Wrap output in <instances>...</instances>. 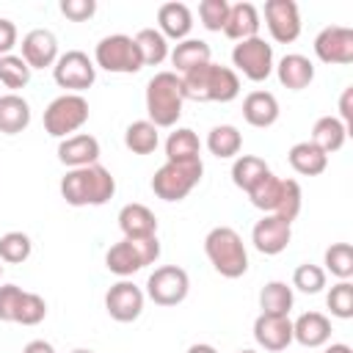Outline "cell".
<instances>
[{
	"instance_id": "5bb4252c",
	"label": "cell",
	"mask_w": 353,
	"mask_h": 353,
	"mask_svg": "<svg viewBox=\"0 0 353 353\" xmlns=\"http://www.w3.org/2000/svg\"><path fill=\"white\" fill-rule=\"evenodd\" d=\"M251 240H254V245H256L259 254L276 256V254H281V251L290 245V240H292V226H290L287 221H281L279 215H265V218L254 226Z\"/></svg>"
},
{
	"instance_id": "44dd1931",
	"label": "cell",
	"mask_w": 353,
	"mask_h": 353,
	"mask_svg": "<svg viewBox=\"0 0 353 353\" xmlns=\"http://www.w3.org/2000/svg\"><path fill=\"white\" fill-rule=\"evenodd\" d=\"M243 119L251 127H270L279 119V102L270 91H251L243 99Z\"/></svg>"
},
{
	"instance_id": "f1b7e54d",
	"label": "cell",
	"mask_w": 353,
	"mask_h": 353,
	"mask_svg": "<svg viewBox=\"0 0 353 353\" xmlns=\"http://www.w3.org/2000/svg\"><path fill=\"white\" fill-rule=\"evenodd\" d=\"M270 174V168H268V163L262 160V157H254V154H243V157H237L234 160V165H232V182L240 188V190H251L262 176H268Z\"/></svg>"
},
{
	"instance_id": "836d02e7",
	"label": "cell",
	"mask_w": 353,
	"mask_h": 353,
	"mask_svg": "<svg viewBox=\"0 0 353 353\" xmlns=\"http://www.w3.org/2000/svg\"><path fill=\"white\" fill-rule=\"evenodd\" d=\"M243 146V138L237 132V127L232 124H221V127H212L210 138H207V149L215 154V157H234Z\"/></svg>"
},
{
	"instance_id": "d590c367",
	"label": "cell",
	"mask_w": 353,
	"mask_h": 353,
	"mask_svg": "<svg viewBox=\"0 0 353 353\" xmlns=\"http://www.w3.org/2000/svg\"><path fill=\"white\" fill-rule=\"evenodd\" d=\"M301 201H303V193H301V185L295 179H281V193H279V204L270 215H279L281 221L292 223L301 212Z\"/></svg>"
},
{
	"instance_id": "db71d44e",
	"label": "cell",
	"mask_w": 353,
	"mask_h": 353,
	"mask_svg": "<svg viewBox=\"0 0 353 353\" xmlns=\"http://www.w3.org/2000/svg\"><path fill=\"white\" fill-rule=\"evenodd\" d=\"M0 276H3V265H0Z\"/></svg>"
},
{
	"instance_id": "c3c4849f",
	"label": "cell",
	"mask_w": 353,
	"mask_h": 353,
	"mask_svg": "<svg viewBox=\"0 0 353 353\" xmlns=\"http://www.w3.org/2000/svg\"><path fill=\"white\" fill-rule=\"evenodd\" d=\"M22 353H55L52 350V345L50 342H44V339H33V342H28L25 345V350Z\"/></svg>"
},
{
	"instance_id": "4dcf8cb0",
	"label": "cell",
	"mask_w": 353,
	"mask_h": 353,
	"mask_svg": "<svg viewBox=\"0 0 353 353\" xmlns=\"http://www.w3.org/2000/svg\"><path fill=\"white\" fill-rule=\"evenodd\" d=\"M135 47L141 52V61L143 66H157L165 61L168 55V44H165V36L154 28H143L138 36H135Z\"/></svg>"
},
{
	"instance_id": "1f68e13d",
	"label": "cell",
	"mask_w": 353,
	"mask_h": 353,
	"mask_svg": "<svg viewBox=\"0 0 353 353\" xmlns=\"http://www.w3.org/2000/svg\"><path fill=\"white\" fill-rule=\"evenodd\" d=\"M259 306H262V314H281V317H287L290 309H292V290L284 281H270L259 292Z\"/></svg>"
},
{
	"instance_id": "ab89813d",
	"label": "cell",
	"mask_w": 353,
	"mask_h": 353,
	"mask_svg": "<svg viewBox=\"0 0 353 353\" xmlns=\"http://www.w3.org/2000/svg\"><path fill=\"white\" fill-rule=\"evenodd\" d=\"M44 317H47V303H44V298L36 295V292H22V301H19V306H17L14 323L39 325Z\"/></svg>"
},
{
	"instance_id": "4fadbf2b",
	"label": "cell",
	"mask_w": 353,
	"mask_h": 353,
	"mask_svg": "<svg viewBox=\"0 0 353 353\" xmlns=\"http://www.w3.org/2000/svg\"><path fill=\"white\" fill-rule=\"evenodd\" d=\"M105 309L119 323H132L143 312V292L132 281H119L105 295Z\"/></svg>"
},
{
	"instance_id": "ba28073f",
	"label": "cell",
	"mask_w": 353,
	"mask_h": 353,
	"mask_svg": "<svg viewBox=\"0 0 353 353\" xmlns=\"http://www.w3.org/2000/svg\"><path fill=\"white\" fill-rule=\"evenodd\" d=\"M232 63L254 83L265 80L270 72H273V47L254 36V39H245V41H237L234 50H232Z\"/></svg>"
},
{
	"instance_id": "277c9868",
	"label": "cell",
	"mask_w": 353,
	"mask_h": 353,
	"mask_svg": "<svg viewBox=\"0 0 353 353\" xmlns=\"http://www.w3.org/2000/svg\"><path fill=\"white\" fill-rule=\"evenodd\" d=\"M204 251L212 268L226 279H240L248 270V254H245L243 237L229 226H215L204 237Z\"/></svg>"
},
{
	"instance_id": "b9f144b4",
	"label": "cell",
	"mask_w": 353,
	"mask_h": 353,
	"mask_svg": "<svg viewBox=\"0 0 353 353\" xmlns=\"http://www.w3.org/2000/svg\"><path fill=\"white\" fill-rule=\"evenodd\" d=\"M292 284L301 290V292H306V295H314V292H320L323 287H325V270L323 268H317V265H298L295 268V276H292Z\"/></svg>"
},
{
	"instance_id": "f6af8a7d",
	"label": "cell",
	"mask_w": 353,
	"mask_h": 353,
	"mask_svg": "<svg viewBox=\"0 0 353 353\" xmlns=\"http://www.w3.org/2000/svg\"><path fill=\"white\" fill-rule=\"evenodd\" d=\"M94 11H97L94 0H63L61 3V14L72 22H85L94 17Z\"/></svg>"
},
{
	"instance_id": "9c48e42d",
	"label": "cell",
	"mask_w": 353,
	"mask_h": 353,
	"mask_svg": "<svg viewBox=\"0 0 353 353\" xmlns=\"http://www.w3.org/2000/svg\"><path fill=\"white\" fill-rule=\"evenodd\" d=\"M188 290H190V279L176 265L157 268L149 276V281H146V292H149V298L157 306H176V303H182L185 295H188Z\"/></svg>"
},
{
	"instance_id": "7402d4cb",
	"label": "cell",
	"mask_w": 353,
	"mask_h": 353,
	"mask_svg": "<svg viewBox=\"0 0 353 353\" xmlns=\"http://www.w3.org/2000/svg\"><path fill=\"white\" fill-rule=\"evenodd\" d=\"M30 124V105L19 94L0 97V132L17 135Z\"/></svg>"
},
{
	"instance_id": "681fc988",
	"label": "cell",
	"mask_w": 353,
	"mask_h": 353,
	"mask_svg": "<svg viewBox=\"0 0 353 353\" xmlns=\"http://www.w3.org/2000/svg\"><path fill=\"white\" fill-rule=\"evenodd\" d=\"M188 353H218L212 345H190V350Z\"/></svg>"
},
{
	"instance_id": "7c38bea8",
	"label": "cell",
	"mask_w": 353,
	"mask_h": 353,
	"mask_svg": "<svg viewBox=\"0 0 353 353\" xmlns=\"http://www.w3.org/2000/svg\"><path fill=\"white\" fill-rule=\"evenodd\" d=\"M268 30L279 44H290L301 36V11L292 0H268L265 3Z\"/></svg>"
},
{
	"instance_id": "e575fe53",
	"label": "cell",
	"mask_w": 353,
	"mask_h": 353,
	"mask_svg": "<svg viewBox=\"0 0 353 353\" xmlns=\"http://www.w3.org/2000/svg\"><path fill=\"white\" fill-rule=\"evenodd\" d=\"M279 193H281V176H273V174H268V176H262L251 190H248V199H251V204L256 207V210H262V212H273L276 210V204H279Z\"/></svg>"
},
{
	"instance_id": "7dc6e473",
	"label": "cell",
	"mask_w": 353,
	"mask_h": 353,
	"mask_svg": "<svg viewBox=\"0 0 353 353\" xmlns=\"http://www.w3.org/2000/svg\"><path fill=\"white\" fill-rule=\"evenodd\" d=\"M339 121L342 124H350L353 121V85H347L345 91H342V97H339Z\"/></svg>"
},
{
	"instance_id": "74e56055",
	"label": "cell",
	"mask_w": 353,
	"mask_h": 353,
	"mask_svg": "<svg viewBox=\"0 0 353 353\" xmlns=\"http://www.w3.org/2000/svg\"><path fill=\"white\" fill-rule=\"evenodd\" d=\"M30 80V66L22 55H3L0 58V83L6 88H25Z\"/></svg>"
},
{
	"instance_id": "4316f807",
	"label": "cell",
	"mask_w": 353,
	"mask_h": 353,
	"mask_svg": "<svg viewBox=\"0 0 353 353\" xmlns=\"http://www.w3.org/2000/svg\"><path fill=\"white\" fill-rule=\"evenodd\" d=\"M171 63L176 66V72L188 74V72H193V69L210 63V44L201 41V39H185L182 44L174 47Z\"/></svg>"
},
{
	"instance_id": "f546056e",
	"label": "cell",
	"mask_w": 353,
	"mask_h": 353,
	"mask_svg": "<svg viewBox=\"0 0 353 353\" xmlns=\"http://www.w3.org/2000/svg\"><path fill=\"white\" fill-rule=\"evenodd\" d=\"M199 138L193 130H176L168 135L165 141V157L171 163H190V160H199Z\"/></svg>"
},
{
	"instance_id": "603a6c76",
	"label": "cell",
	"mask_w": 353,
	"mask_h": 353,
	"mask_svg": "<svg viewBox=\"0 0 353 353\" xmlns=\"http://www.w3.org/2000/svg\"><path fill=\"white\" fill-rule=\"evenodd\" d=\"M157 22H160V33L171 36V39H185L193 28V14L185 3H163L157 11Z\"/></svg>"
},
{
	"instance_id": "f35d334b",
	"label": "cell",
	"mask_w": 353,
	"mask_h": 353,
	"mask_svg": "<svg viewBox=\"0 0 353 353\" xmlns=\"http://www.w3.org/2000/svg\"><path fill=\"white\" fill-rule=\"evenodd\" d=\"M325 268H328L336 279L347 281V279L353 276V245H350V243H334V245L325 251Z\"/></svg>"
},
{
	"instance_id": "60d3db41",
	"label": "cell",
	"mask_w": 353,
	"mask_h": 353,
	"mask_svg": "<svg viewBox=\"0 0 353 353\" xmlns=\"http://www.w3.org/2000/svg\"><path fill=\"white\" fill-rule=\"evenodd\" d=\"M325 301H328V309L334 317H342V320L353 317V284L350 281H339L336 287H331Z\"/></svg>"
},
{
	"instance_id": "52a82bcc",
	"label": "cell",
	"mask_w": 353,
	"mask_h": 353,
	"mask_svg": "<svg viewBox=\"0 0 353 353\" xmlns=\"http://www.w3.org/2000/svg\"><path fill=\"white\" fill-rule=\"evenodd\" d=\"M97 66H102L105 72H116V74L141 72L143 61H141V52L135 47V39H130L124 33L105 36L97 44Z\"/></svg>"
},
{
	"instance_id": "816d5d0a",
	"label": "cell",
	"mask_w": 353,
	"mask_h": 353,
	"mask_svg": "<svg viewBox=\"0 0 353 353\" xmlns=\"http://www.w3.org/2000/svg\"><path fill=\"white\" fill-rule=\"evenodd\" d=\"M72 353H94V350H85V347H77V350H72Z\"/></svg>"
},
{
	"instance_id": "f907efd6",
	"label": "cell",
	"mask_w": 353,
	"mask_h": 353,
	"mask_svg": "<svg viewBox=\"0 0 353 353\" xmlns=\"http://www.w3.org/2000/svg\"><path fill=\"white\" fill-rule=\"evenodd\" d=\"M325 353H353V350H350L347 345H331V347H328Z\"/></svg>"
},
{
	"instance_id": "cb8c5ba5",
	"label": "cell",
	"mask_w": 353,
	"mask_h": 353,
	"mask_svg": "<svg viewBox=\"0 0 353 353\" xmlns=\"http://www.w3.org/2000/svg\"><path fill=\"white\" fill-rule=\"evenodd\" d=\"M276 69H279L281 85H287L292 91H303L314 80V63L303 55H284Z\"/></svg>"
},
{
	"instance_id": "ac0fdd59",
	"label": "cell",
	"mask_w": 353,
	"mask_h": 353,
	"mask_svg": "<svg viewBox=\"0 0 353 353\" xmlns=\"http://www.w3.org/2000/svg\"><path fill=\"white\" fill-rule=\"evenodd\" d=\"M259 30V11L256 6L251 3H234L229 6V17H226V25H223V33L234 41H245V39H254Z\"/></svg>"
},
{
	"instance_id": "f5cc1de1",
	"label": "cell",
	"mask_w": 353,
	"mask_h": 353,
	"mask_svg": "<svg viewBox=\"0 0 353 353\" xmlns=\"http://www.w3.org/2000/svg\"><path fill=\"white\" fill-rule=\"evenodd\" d=\"M240 353H254V350H240Z\"/></svg>"
},
{
	"instance_id": "484cf974",
	"label": "cell",
	"mask_w": 353,
	"mask_h": 353,
	"mask_svg": "<svg viewBox=\"0 0 353 353\" xmlns=\"http://www.w3.org/2000/svg\"><path fill=\"white\" fill-rule=\"evenodd\" d=\"M345 135H347V127L334 119V116H323L314 121L312 127V143L323 152V154H331V152H339L342 143H345Z\"/></svg>"
},
{
	"instance_id": "7bdbcfd3",
	"label": "cell",
	"mask_w": 353,
	"mask_h": 353,
	"mask_svg": "<svg viewBox=\"0 0 353 353\" xmlns=\"http://www.w3.org/2000/svg\"><path fill=\"white\" fill-rule=\"evenodd\" d=\"M199 17L207 30H223L226 17H229V3L226 0H204L199 6Z\"/></svg>"
},
{
	"instance_id": "8fae6325",
	"label": "cell",
	"mask_w": 353,
	"mask_h": 353,
	"mask_svg": "<svg viewBox=\"0 0 353 353\" xmlns=\"http://www.w3.org/2000/svg\"><path fill=\"white\" fill-rule=\"evenodd\" d=\"M314 52L323 63H353V28L345 25H328L314 39Z\"/></svg>"
},
{
	"instance_id": "6da1fadb",
	"label": "cell",
	"mask_w": 353,
	"mask_h": 353,
	"mask_svg": "<svg viewBox=\"0 0 353 353\" xmlns=\"http://www.w3.org/2000/svg\"><path fill=\"white\" fill-rule=\"evenodd\" d=\"M179 80H182V97L193 102H232L240 94L237 72L218 63H204L182 74Z\"/></svg>"
},
{
	"instance_id": "2e32d148",
	"label": "cell",
	"mask_w": 353,
	"mask_h": 353,
	"mask_svg": "<svg viewBox=\"0 0 353 353\" xmlns=\"http://www.w3.org/2000/svg\"><path fill=\"white\" fill-rule=\"evenodd\" d=\"M22 61L30 66V69H44V66H52L58 61V41L50 30L39 28V30H30L25 39H22Z\"/></svg>"
},
{
	"instance_id": "83f0119b",
	"label": "cell",
	"mask_w": 353,
	"mask_h": 353,
	"mask_svg": "<svg viewBox=\"0 0 353 353\" xmlns=\"http://www.w3.org/2000/svg\"><path fill=\"white\" fill-rule=\"evenodd\" d=\"M105 265H108V270L116 273V276H132V273H138V270L143 268V259H141V254L135 251V245L124 237L121 243L110 245V251H108V256H105Z\"/></svg>"
},
{
	"instance_id": "9a60e30c",
	"label": "cell",
	"mask_w": 353,
	"mask_h": 353,
	"mask_svg": "<svg viewBox=\"0 0 353 353\" xmlns=\"http://www.w3.org/2000/svg\"><path fill=\"white\" fill-rule=\"evenodd\" d=\"M254 339L265 347V350H287V345L292 342V323L290 317L281 314H259L254 323Z\"/></svg>"
},
{
	"instance_id": "8d00e7d4",
	"label": "cell",
	"mask_w": 353,
	"mask_h": 353,
	"mask_svg": "<svg viewBox=\"0 0 353 353\" xmlns=\"http://www.w3.org/2000/svg\"><path fill=\"white\" fill-rule=\"evenodd\" d=\"M30 256V237L25 232H6L0 237V262L19 265Z\"/></svg>"
},
{
	"instance_id": "30bf717a",
	"label": "cell",
	"mask_w": 353,
	"mask_h": 353,
	"mask_svg": "<svg viewBox=\"0 0 353 353\" xmlns=\"http://www.w3.org/2000/svg\"><path fill=\"white\" fill-rule=\"evenodd\" d=\"M55 83L61 88H72V91H83L91 88L97 80V66L91 63V58L80 50H69L66 55H61L52 66Z\"/></svg>"
},
{
	"instance_id": "d6986e66",
	"label": "cell",
	"mask_w": 353,
	"mask_h": 353,
	"mask_svg": "<svg viewBox=\"0 0 353 353\" xmlns=\"http://www.w3.org/2000/svg\"><path fill=\"white\" fill-rule=\"evenodd\" d=\"M119 226L124 232V237H149L157 234V218L146 204H124L119 212Z\"/></svg>"
},
{
	"instance_id": "d4e9b609",
	"label": "cell",
	"mask_w": 353,
	"mask_h": 353,
	"mask_svg": "<svg viewBox=\"0 0 353 353\" xmlns=\"http://www.w3.org/2000/svg\"><path fill=\"white\" fill-rule=\"evenodd\" d=\"M290 165L301 174V176H317L325 171L328 165V154H323L312 141H301L290 149Z\"/></svg>"
},
{
	"instance_id": "bcb514c9",
	"label": "cell",
	"mask_w": 353,
	"mask_h": 353,
	"mask_svg": "<svg viewBox=\"0 0 353 353\" xmlns=\"http://www.w3.org/2000/svg\"><path fill=\"white\" fill-rule=\"evenodd\" d=\"M17 44V28L11 19H0V58L11 52V47Z\"/></svg>"
},
{
	"instance_id": "3957f363",
	"label": "cell",
	"mask_w": 353,
	"mask_h": 353,
	"mask_svg": "<svg viewBox=\"0 0 353 353\" xmlns=\"http://www.w3.org/2000/svg\"><path fill=\"white\" fill-rule=\"evenodd\" d=\"M182 80L174 72H157L146 85V113L154 127H174L182 116Z\"/></svg>"
},
{
	"instance_id": "ee69618b",
	"label": "cell",
	"mask_w": 353,
	"mask_h": 353,
	"mask_svg": "<svg viewBox=\"0 0 353 353\" xmlns=\"http://www.w3.org/2000/svg\"><path fill=\"white\" fill-rule=\"evenodd\" d=\"M22 287L17 284H3L0 287V320L6 323H14V314H17V306L22 301Z\"/></svg>"
},
{
	"instance_id": "ffe728a7",
	"label": "cell",
	"mask_w": 353,
	"mask_h": 353,
	"mask_svg": "<svg viewBox=\"0 0 353 353\" xmlns=\"http://www.w3.org/2000/svg\"><path fill=\"white\" fill-rule=\"evenodd\" d=\"M331 336V323L320 312H306L292 323V339H298L303 347H320Z\"/></svg>"
},
{
	"instance_id": "e0dca14e",
	"label": "cell",
	"mask_w": 353,
	"mask_h": 353,
	"mask_svg": "<svg viewBox=\"0 0 353 353\" xmlns=\"http://www.w3.org/2000/svg\"><path fill=\"white\" fill-rule=\"evenodd\" d=\"M97 157H99V141L94 135H72V138H63L58 146V160L69 168L94 165Z\"/></svg>"
},
{
	"instance_id": "7a4b0ae2",
	"label": "cell",
	"mask_w": 353,
	"mask_h": 353,
	"mask_svg": "<svg viewBox=\"0 0 353 353\" xmlns=\"http://www.w3.org/2000/svg\"><path fill=\"white\" fill-rule=\"evenodd\" d=\"M113 193H116V179L99 163L85 165V168H72L61 179V196L72 207H88V204L99 207V204L110 201Z\"/></svg>"
},
{
	"instance_id": "5b68a950",
	"label": "cell",
	"mask_w": 353,
	"mask_h": 353,
	"mask_svg": "<svg viewBox=\"0 0 353 353\" xmlns=\"http://www.w3.org/2000/svg\"><path fill=\"white\" fill-rule=\"evenodd\" d=\"M204 165L201 160H190V163H165L154 171L152 176V190L157 199L163 201H182L201 179Z\"/></svg>"
},
{
	"instance_id": "8992f818",
	"label": "cell",
	"mask_w": 353,
	"mask_h": 353,
	"mask_svg": "<svg viewBox=\"0 0 353 353\" xmlns=\"http://www.w3.org/2000/svg\"><path fill=\"white\" fill-rule=\"evenodd\" d=\"M88 121V102L80 94H63L44 110V130L52 138H66Z\"/></svg>"
},
{
	"instance_id": "d6a6232c",
	"label": "cell",
	"mask_w": 353,
	"mask_h": 353,
	"mask_svg": "<svg viewBox=\"0 0 353 353\" xmlns=\"http://www.w3.org/2000/svg\"><path fill=\"white\" fill-rule=\"evenodd\" d=\"M124 143L132 154H152L157 149V127L152 121H132L124 132Z\"/></svg>"
}]
</instances>
